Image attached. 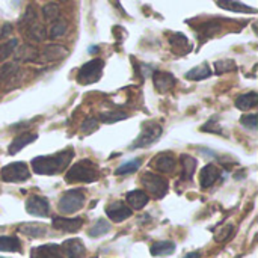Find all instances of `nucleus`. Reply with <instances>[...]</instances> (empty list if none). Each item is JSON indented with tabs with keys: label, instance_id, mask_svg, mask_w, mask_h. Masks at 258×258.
Instances as JSON below:
<instances>
[{
	"label": "nucleus",
	"instance_id": "nucleus-21",
	"mask_svg": "<svg viewBox=\"0 0 258 258\" xmlns=\"http://www.w3.org/2000/svg\"><path fill=\"white\" fill-rule=\"evenodd\" d=\"M212 74H213V71H212L210 65L207 62H204L200 67H195L190 71H187L186 73V79L192 80V82H200V80H206V79L212 77Z\"/></svg>",
	"mask_w": 258,
	"mask_h": 258
},
{
	"label": "nucleus",
	"instance_id": "nucleus-36",
	"mask_svg": "<svg viewBox=\"0 0 258 258\" xmlns=\"http://www.w3.org/2000/svg\"><path fill=\"white\" fill-rule=\"evenodd\" d=\"M65 32H67V23L62 21V20H56V21H53V24L50 27V32L47 35L51 39H54V38H59V36L65 35Z\"/></svg>",
	"mask_w": 258,
	"mask_h": 258
},
{
	"label": "nucleus",
	"instance_id": "nucleus-3",
	"mask_svg": "<svg viewBox=\"0 0 258 258\" xmlns=\"http://www.w3.org/2000/svg\"><path fill=\"white\" fill-rule=\"evenodd\" d=\"M85 201H86V197H85L83 189H71V190H67L60 197L57 203V209L63 215H73L85 206Z\"/></svg>",
	"mask_w": 258,
	"mask_h": 258
},
{
	"label": "nucleus",
	"instance_id": "nucleus-10",
	"mask_svg": "<svg viewBox=\"0 0 258 258\" xmlns=\"http://www.w3.org/2000/svg\"><path fill=\"white\" fill-rule=\"evenodd\" d=\"M68 54V50L63 45L59 44H48L44 47L42 54H39L38 60H44V62H57L62 60L65 56ZM36 60V62H38Z\"/></svg>",
	"mask_w": 258,
	"mask_h": 258
},
{
	"label": "nucleus",
	"instance_id": "nucleus-30",
	"mask_svg": "<svg viewBox=\"0 0 258 258\" xmlns=\"http://www.w3.org/2000/svg\"><path fill=\"white\" fill-rule=\"evenodd\" d=\"M18 65H17V62H9V63H5V65H2L0 67V86L6 82V80H9V79H12L14 76H17V73H18Z\"/></svg>",
	"mask_w": 258,
	"mask_h": 258
},
{
	"label": "nucleus",
	"instance_id": "nucleus-18",
	"mask_svg": "<svg viewBox=\"0 0 258 258\" xmlns=\"http://www.w3.org/2000/svg\"><path fill=\"white\" fill-rule=\"evenodd\" d=\"M18 231L27 237H32V239H41L47 234V227L42 225V224H21L18 227Z\"/></svg>",
	"mask_w": 258,
	"mask_h": 258
},
{
	"label": "nucleus",
	"instance_id": "nucleus-29",
	"mask_svg": "<svg viewBox=\"0 0 258 258\" xmlns=\"http://www.w3.org/2000/svg\"><path fill=\"white\" fill-rule=\"evenodd\" d=\"M125 118H128V115L125 112H121V110H109V112L100 113L98 121H101L104 124H115V122H119V121H122Z\"/></svg>",
	"mask_w": 258,
	"mask_h": 258
},
{
	"label": "nucleus",
	"instance_id": "nucleus-7",
	"mask_svg": "<svg viewBox=\"0 0 258 258\" xmlns=\"http://www.w3.org/2000/svg\"><path fill=\"white\" fill-rule=\"evenodd\" d=\"M29 166L24 162H14L2 169V180L6 183H21L29 180Z\"/></svg>",
	"mask_w": 258,
	"mask_h": 258
},
{
	"label": "nucleus",
	"instance_id": "nucleus-26",
	"mask_svg": "<svg viewBox=\"0 0 258 258\" xmlns=\"http://www.w3.org/2000/svg\"><path fill=\"white\" fill-rule=\"evenodd\" d=\"M0 252H21V242L17 237L0 236Z\"/></svg>",
	"mask_w": 258,
	"mask_h": 258
},
{
	"label": "nucleus",
	"instance_id": "nucleus-39",
	"mask_svg": "<svg viewBox=\"0 0 258 258\" xmlns=\"http://www.w3.org/2000/svg\"><path fill=\"white\" fill-rule=\"evenodd\" d=\"M36 11H35V8L33 6H29L27 9H26V12H24V15H23V18H21V21H20V24L21 26H29V24H32L33 21H36Z\"/></svg>",
	"mask_w": 258,
	"mask_h": 258
},
{
	"label": "nucleus",
	"instance_id": "nucleus-14",
	"mask_svg": "<svg viewBox=\"0 0 258 258\" xmlns=\"http://www.w3.org/2000/svg\"><path fill=\"white\" fill-rule=\"evenodd\" d=\"M219 177H221V171L215 165H212V163L206 165L200 172V184L203 189H207V187L213 186Z\"/></svg>",
	"mask_w": 258,
	"mask_h": 258
},
{
	"label": "nucleus",
	"instance_id": "nucleus-12",
	"mask_svg": "<svg viewBox=\"0 0 258 258\" xmlns=\"http://www.w3.org/2000/svg\"><path fill=\"white\" fill-rule=\"evenodd\" d=\"M67 258H86V249L80 239H70L65 240L60 246Z\"/></svg>",
	"mask_w": 258,
	"mask_h": 258
},
{
	"label": "nucleus",
	"instance_id": "nucleus-32",
	"mask_svg": "<svg viewBox=\"0 0 258 258\" xmlns=\"http://www.w3.org/2000/svg\"><path fill=\"white\" fill-rule=\"evenodd\" d=\"M141 165H142V162H141V159H133V160H128V162H125V163H122L119 168H116V171H115V174L116 175H124V174H133V172H136L139 168H141Z\"/></svg>",
	"mask_w": 258,
	"mask_h": 258
},
{
	"label": "nucleus",
	"instance_id": "nucleus-13",
	"mask_svg": "<svg viewBox=\"0 0 258 258\" xmlns=\"http://www.w3.org/2000/svg\"><path fill=\"white\" fill-rule=\"evenodd\" d=\"M153 82L156 89L162 94L171 91L175 86V77L171 73H165V71H156L153 74Z\"/></svg>",
	"mask_w": 258,
	"mask_h": 258
},
{
	"label": "nucleus",
	"instance_id": "nucleus-42",
	"mask_svg": "<svg viewBox=\"0 0 258 258\" xmlns=\"http://www.w3.org/2000/svg\"><path fill=\"white\" fill-rule=\"evenodd\" d=\"M12 32V26L8 23V24H5L3 26V30H2V36H5V35H9Z\"/></svg>",
	"mask_w": 258,
	"mask_h": 258
},
{
	"label": "nucleus",
	"instance_id": "nucleus-41",
	"mask_svg": "<svg viewBox=\"0 0 258 258\" xmlns=\"http://www.w3.org/2000/svg\"><path fill=\"white\" fill-rule=\"evenodd\" d=\"M231 233H233V225H227L215 234V240L216 242H225L231 236Z\"/></svg>",
	"mask_w": 258,
	"mask_h": 258
},
{
	"label": "nucleus",
	"instance_id": "nucleus-6",
	"mask_svg": "<svg viewBox=\"0 0 258 258\" xmlns=\"http://www.w3.org/2000/svg\"><path fill=\"white\" fill-rule=\"evenodd\" d=\"M144 187L148 190V194H151L154 198L160 200L168 194V181L166 178H163L162 175L153 174V172H145L141 178Z\"/></svg>",
	"mask_w": 258,
	"mask_h": 258
},
{
	"label": "nucleus",
	"instance_id": "nucleus-40",
	"mask_svg": "<svg viewBox=\"0 0 258 258\" xmlns=\"http://www.w3.org/2000/svg\"><path fill=\"white\" fill-rule=\"evenodd\" d=\"M240 122H242L245 127L251 128V130H257L258 128V118L255 113H248V115H243V116H242V119H240Z\"/></svg>",
	"mask_w": 258,
	"mask_h": 258
},
{
	"label": "nucleus",
	"instance_id": "nucleus-38",
	"mask_svg": "<svg viewBox=\"0 0 258 258\" xmlns=\"http://www.w3.org/2000/svg\"><path fill=\"white\" fill-rule=\"evenodd\" d=\"M100 121L97 119V118H94V116H89V118H86L83 122H82V127H80V130H82V133H85V135H91V133H94L97 128H98V124Z\"/></svg>",
	"mask_w": 258,
	"mask_h": 258
},
{
	"label": "nucleus",
	"instance_id": "nucleus-44",
	"mask_svg": "<svg viewBox=\"0 0 258 258\" xmlns=\"http://www.w3.org/2000/svg\"><path fill=\"white\" fill-rule=\"evenodd\" d=\"M95 51H97V47H95V45L89 48V53H95Z\"/></svg>",
	"mask_w": 258,
	"mask_h": 258
},
{
	"label": "nucleus",
	"instance_id": "nucleus-23",
	"mask_svg": "<svg viewBox=\"0 0 258 258\" xmlns=\"http://www.w3.org/2000/svg\"><path fill=\"white\" fill-rule=\"evenodd\" d=\"M218 6H221L222 9H227V11H233V12H249V14H255L257 9L255 8H251L248 5H243L240 2H234V0H218Z\"/></svg>",
	"mask_w": 258,
	"mask_h": 258
},
{
	"label": "nucleus",
	"instance_id": "nucleus-25",
	"mask_svg": "<svg viewBox=\"0 0 258 258\" xmlns=\"http://www.w3.org/2000/svg\"><path fill=\"white\" fill-rule=\"evenodd\" d=\"M258 104V94L257 92H248L243 94L240 97H237L236 100V107L240 110H249L252 107H255Z\"/></svg>",
	"mask_w": 258,
	"mask_h": 258
},
{
	"label": "nucleus",
	"instance_id": "nucleus-28",
	"mask_svg": "<svg viewBox=\"0 0 258 258\" xmlns=\"http://www.w3.org/2000/svg\"><path fill=\"white\" fill-rule=\"evenodd\" d=\"M169 42L174 47V50L181 51V53H189L190 48H192L189 41H187V38L183 33H174V36L169 39Z\"/></svg>",
	"mask_w": 258,
	"mask_h": 258
},
{
	"label": "nucleus",
	"instance_id": "nucleus-34",
	"mask_svg": "<svg viewBox=\"0 0 258 258\" xmlns=\"http://www.w3.org/2000/svg\"><path fill=\"white\" fill-rule=\"evenodd\" d=\"M17 47H18V39L17 38H12V39L6 41L5 44H2L0 45V62H3L5 59H8L15 51Z\"/></svg>",
	"mask_w": 258,
	"mask_h": 258
},
{
	"label": "nucleus",
	"instance_id": "nucleus-22",
	"mask_svg": "<svg viewBox=\"0 0 258 258\" xmlns=\"http://www.w3.org/2000/svg\"><path fill=\"white\" fill-rule=\"evenodd\" d=\"M26 36L29 39L35 41V42H41V41H44L47 38V30H45V27L41 23L33 21L32 24H29L26 27Z\"/></svg>",
	"mask_w": 258,
	"mask_h": 258
},
{
	"label": "nucleus",
	"instance_id": "nucleus-19",
	"mask_svg": "<svg viewBox=\"0 0 258 258\" xmlns=\"http://www.w3.org/2000/svg\"><path fill=\"white\" fill-rule=\"evenodd\" d=\"M175 166H177V160L172 153H162L156 157V168L160 172H172Z\"/></svg>",
	"mask_w": 258,
	"mask_h": 258
},
{
	"label": "nucleus",
	"instance_id": "nucleus-27",
	"mask_svg": "<svg viewBox=\"0 0 258 258\" xmlns=\"http://www.w3.org/2000/svg\"><path fill=\"white\" fill-rule=\"evenodd\" d=\"M181 163H183V175H181V178L190 181L194 178V174H195V169H197V163L198 162L192 156L183 154L181 156Z\"/></svg>",
	"mask_w": 258,
	"mask_h": 258
},
{
	"label": "nucleus",
	"instance_id": "nucleus-15",
	"mask_svg": "<svg viewBox=\"0 0 258 258\" xmlns=\"http://www.w3.org/2000/svg\"><path fill=\"white\" fill-rule=\"evenodd\" d=\"M39 51L30 44H23L15 48V62H36Z\"/></svg>",
	"mask_w": 258,
	"mask_h": 258
},
{
	"label": "nucleus",
	"instance_id": "nucleus-8",
	"mask_svg": "<svg viewBox=\"0 0 258 258\" xmlns=\"http://www.w3.org/2000/svg\"><path fill=\"white\" fill-rule=\"evenodd\" d=\"M26 212L32 216L47 218L50 213V204L45 198L33 195L26 201Z\"/></svg>",
	"mask_w": 258,
	"mask_h": 258
},
{
	"label": "nucleus",
	"instance_id": "nucleus-31",
	"mask_svg": "<svg viewBox=\"0 0 258 258\" xmlns=\"http://www.w3.org/2000/svg\"><path fill=\"white\" fill-rule=\"evenodd\" d=\"M109 231H110V224L106 219H98L91 227V230L88 231V234H89V237H100V236H104Z\"/></svg>",
	"mask_w": 258,
	"mask_h": 258
},
{
	"label": "nucleus",
	"instance_id": "nucleus-11",
	"mask_svg": "<svg viewBox=\"0 0 258 258\" xmlns=\"http://www.w3.org/2000/svg\"><path fill=\"white\" fill-rule=\"evenodd\" d=\"M51 227L54 230L59 231H65V233H77L82 227H83V219L82 218H73V219H67V218H53L51 221Z\"/></svg>",
	"mask_w": 258,
	"mask_h": 258
},
{
	"label": "nucleus",
	"instance_id": "nucleus-1",
	"mask_svg": "<svg viewBox=\"0 0 258 258\" xmlns=\"http://www.w3.org/2000/svg\"><path fill=\"white\" fill-rule=\"evenodd\" d=\"M74 157V151L73 148H67L63 151H59L53 156H41V157H35L32 160V169L39 174V175H53V174H59L63 169L68 168V165L71 163Z\"/></svg>",
	"mask_w": 258,
	"mask_h": 258
},
{
	"label": "nucleus",
	"instance_id": "nucleus-4",
	"mask_svg": "<svg viewBox=\"0 0 258 258\" xmlns=\"http://www.w3.org/2000/svg\"><path fill=\"white\" fill-rule=\"evenodd\" d=\"M162 133H163L162 125H159V124H156V122H147V124L142 127L139 136H138V138L133 141V144L130 145V150L145 148V147L153 145L154 142H157V141L160 139Z\"/></svg>",
	"mask_w": 258,
	"mask_h": 258
},
{
	"label": "nucleus",
	"instance_id": "nucleus-2",
	"mask_svg": "<svg viewBox=\"0 0 258 258\" xmlns=\"http://www.w3.org/2000/svg\"><path fill=\"white\" fill-rule=\"evenodd\" d=\"M98 178H100L98 166L89 159L79 160L76 165H73L68 169L65 175V180L68 183H94Z\"/></svg>",
	"mask_w": 258,
	"mask_h": 258
},
{
	"label": "nucleus",
	"instance_id": "nucleus-45",
	"mask_svg": "<svg viewBox=\"0 0 258 258\" xmlns=\"http://www.w3.org/2000/svg\"><path fill=\"white\" fill-rule=\"evenodd\" d=\"M0 258H5V257H0Z\"/></svg>",
	"mask_w": 258,
	"mask_h": 258
},
{
	"label": "nucleus",
	"instance_id": "nucleus-35",
	"mask_svg": "<svg viewBox=\"0 0 258 258\" xmlns=\"http://www.w3.org/2000/svg\"><path fill=\"white\" fill-rule=\"evenodd\" d=\"M236 70H237L236 62L231 60V59L215 62V73L216 74H225V73H231V71H236Z\"/></svg>",
	"mask_w": 258,
	"mask_h": 258
},
{
	"label": "nucleus",
	"instance_id": "nucleus-37",
	"mask_svg": "<svg viewBox=\"0 0 258 258\" xmlns=\"http://www.w3.org/2000/svg\"><path fill=\"white\" fill-rule=\"evenodd\" d=\"M219 30V24L215 23V21H209V23H204L203 26L198 27V32L204 36V38H210L215 35V32Z\"/></svg>",
	"mask_w": 258,
	"mask_h": 258
},
{
	"label": "nucleus",
	"instance_id": "nucleus-20",
	"mask_svg": "<svg viewBox=\"0 0 258 258\" xmlns=\"http://www.w3.org/2000/svg\"><path fill=\"white\" fill-rule=\"evenodd\" d=\"M125 198H127L128 206H130L132 209H135V210L144 209V207L148 204V201H150V197H148L144 190H132V192L127 194Z\"/></svg>",
	"mask_w": 258,
	"mask_h": 258
},
{
	"label": "nucleus",
	"instance_id": "nucleus-17",
	"mask_svg": "<svg viewBox=\"0 0 258 258\" xmlns=\"http://www.w3.org/2000/svg\"><path fill=\"white\" fill-rule=\"evenodd\" d=\"M32 258H65L59 245H42L32 251Z\"/></svg>",
	"mask_w": 258,
	"mask_h": 258
},
{
	"label": "nucleus",
	"instance_id": "nucleus-24",
	"mask_svg": "<svg viewBox=\"0 0 258 258\" xmlns=\"http://www.w3.org/2000/svg\"><path fill=\"white\" fill-rule=\"evenodd\" d=\"M150 251H151V255H154V257H168V255H171L175 251V243L174 242H169V240L156 242L151 246Z\"/></svg>",
	"mask_w": 258,
	"mask_h": 258
},
{
	"label": "nucleus",
	"instance_id": "nucleus-43",
	"mask_svg": "<svg viewBox=\"0 0 258 258\" xmlns=\"http://www.w3.org/2000/svg\"><path fill=\"white\" fill-rule=\"evenodd\" d=\"M201 257V254L200 252H190V254H186V257L184 258H200Z\"/></svg>",
	"mask_w": 258,
	"mask_h": 258
},
{
	"label": "nucleus",
	"instance_id": "nucleus-33",
	"mask_svg": "<svg viewBox=\"0 0 258 258\" xmlns=\"http://www.w3.org/2000/svg\"><path fill=\"white\" fill-rule=\"evenodd\" d=\"M42 15H44L45 21H56V20H59V15H60L59 5L57 3H47L42 8Z\"/></svg>",
	"mask_w": 258,
	"mask_h": 258
},
{
	"label": "nucleus",
	"instance_id": "nucleus-5",
	"mask_svg": "<svg viewBox=\"0 0 258 258\" xmlns=\"http://www.w3.org/2000/svg\"><path fill=\"white\" fill-rule=\"evenodd\" d=\"M104 68V62L101 59H92L86 62L77 73V82L80 85H92L100 80Z\"/></svg>",
	"mask_w": 258,
	"mask_h": 258
},
{
	"label": "nucleus",
	"instance_id": "nucleus-16",
	"mask_svg": "<svg viewBox=\"0 0 258 258\" xmlns=\"http://www.w3.org/2000/svg\"><path fill=\"white\" fill-rule=\"evenodd\" d=\"M36 139H38V135H36V133H23V135L17 136V138L11 142L8 153H9L11 156H14V154H17V153H20L26 145L35 142Z\"/></svg>",
	"mask_w": 258,
	"mask_h": 258
},
{
	"label": "nucleus",
	"instance_id": "nucleus-9",
	"mask_svg": "<svg viewBox=\"0 0 258 258\" xmlns=\"http://www.w3.org/2000/svg\"><path fill=\"white\" fill-rule=\"evenodd\" d=\"M132 213H133L132 209L127 207L122 201H115V203H112V204H109V206L106 207V215H107V218H109L110 221L116 222V224H119V222H122V221L132 218Z\"/></svg>",
	"mask_w": 258,
	"mask_h": 258
}]
</instances>
